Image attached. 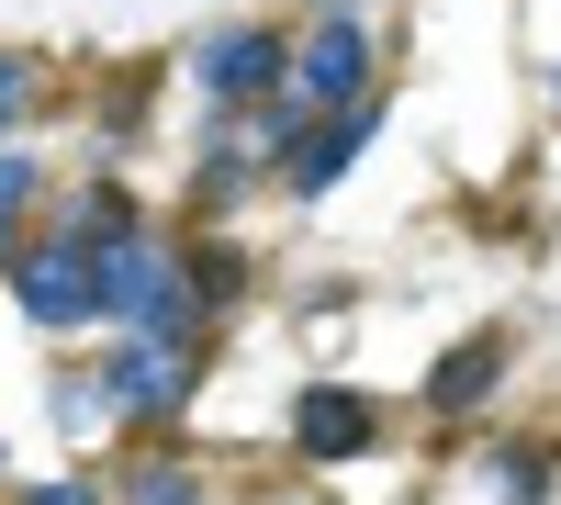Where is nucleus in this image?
I'll use <instances>...</instances> for the list:
<instances>
[{
  "label": "nucleus",
  "mask_w": 561,
  "mask_h": 505,
  "mask_svg": "<svg viewBox=\"0 0 561 505\" xmlns=\"http://www.w3.org/2000/svg\"><path fill=\"white\" fill-rule=\"evenodd\" d=\"M494 483H505V505H539V494H550V461H539V449H505Z\"/></svg>",
  "instance_id": "obj_8"
},
{
  "label": "nucleus",
  "mask_w": 561,
  "mask_h": 505,
  "mask_svg": "<svg viewBox=\"0 0 561 505\" xmlns=\"http://www.w3.org/2000/svg\"><path fill=\"white\" fill-rule=\"evenodd\" d=\"M293 449H304V461H359V449H370V404L348 382H314L293 404Z\"/></svg>",
  "instance_id": "obj_4"
},
{
  "label": "nucleus",
  "mask_w": 561,
  "mask_h": 505,
  "mask_svg": "<svg viewBox=\"0 0 561 505\" xmlns=\"http://www.w3.org/2000/svg\"><path fill=\"white\" fill-rule=\"evenodd\" d=\"M359 147H370V113H359V102L325 113V124H304V147H293V192H325V180H337Z\"/></svg>",
  "instance_id": "obj_6"
},
{
  "label": "nucleus",
  "mask_w": 561,
  "mask_h": 505,
  "mask_svg": "<svg viewBox=\"0 0 561 505\" xmlns=\"http://www.w3.org/2000/svg\"><path fill=\"white\" fill-rule=\"evenodd\" d=\"M23 505H102V494H90V483H34Z\"/></svg>",
  "instance_id": "obj_12"
},
{
  "label": "nucleus",
  "mask_w": 561,
  "mask_h": 505,
  "mask_svg": "<svg viewBox=\"0 0 561 505\" xmlns=\"http://www.w3.org/2000/svg\"><path fill=\"white\" fill-rule=\"evenodd\" d=\"M494 382V348H460V359H438V382H427V404H449V416H460V404H472Z\"/></svg>",
  "instance_id": "obj_7"
},
{
  "label": "nucleus",
  "mask_w": 561,
  "mask_h": 505,
  "mask_svg": "<svg viewBox=\"0 0 561 505\" xmlns=\"http://www.w3.org/2000/svg\"><path fill=\"white\" fill-rule=\"evenodd\" d=\"M192 79L214 90V102H259V90H280L293 68H280V34H259V23H237V34H214L203 57H192Z\"/></svg>",
  "instance_id": "obj_3"
},
{
  "label": "nucleus",
  "mask_w": 561,
  "mask_h": 505,
  "mask_svg": "<svg viewBox=\"0 0 561 505\" xmlns=\"http://www.w3.org/2000/svg\"><path fill=\"white\" fill-rule=\"evenodd\" d=\"M124 505H203V494H192V472H180V461H158V472H135Z\"/></svg>",
  "instance_id": "obj_9"
},
{
  "label": "nucleus",
  "mask_w": 561,
  "mask_h": 505,
  "mask_svg": "<svg viewBox=\"0 0 561 505\" xmlns=\"http://www.w3.org/2000/svg\"><path fill=\"white\" fill-rule=\"evenodd\" d=\"M23 90H34V68H23V57H0V113H23Z\"/></svg>",
  "instance_id": "obj_11"
},
{
  "label": "nucleus",
  "mask_w": 561,
  "mask_h": 505,
  "mask_svg": "<svg viewBox=\"0 0 561 505\" xmlns=\"http://www.w3.org/2000/svg\"><path fill=\"white\" fill-rule=\"evenodd\" d=\"M359 79H370V34H359V23H314V34H304V57H293V102L348 113V102H359Z\"/></svg>",
  "instance_id": "obj_2"
},
{
  "label": "nucleus",
  "mask_w": 561,
  "mask_h": 505,
  "mask_svg": "<svg viewBox=\"0 0 561 505\" xmlns=\"http://www.w3.org/2000/svg\"><path fill=\"white\" fill-rule=\"evenodd\" d=\"M23 192H34V169H23V158H0V225L23 214Z\"/></svg>",
  "instance_id": "obj_10"
},
{
  "label": "nucleus",
  "mask_w": 561,
  "mask_h": 505,
  "mask_svg": "<svg viewBox=\"0 0 561 505\" xmlns=\"http://www.w3.org/2000/svg\"><path fill=\"white\" fill-rule=\"evenodd\" d=\"M12 292H23L34 326H102V248L68 225L57 248H34V259L12 269Z\"/></svg>",
  "instance_id": "obj_1"
},
{
  "label": "nucleus",
  "mask_w": 561,
  "mask_h": 505,
  "mask_svg": "<svg viewBox=\"0 0 561 505\" xmlns=\"http://www.w3.org/2000/svg\"><path fill=\"white\" fill-rule=\"evenodd\" d=\"M102 393L135 404V416H180V404H192V359H180V348H124Z\"/></svg>",
  "instance_id": "obj_5"
}]
</instances>
